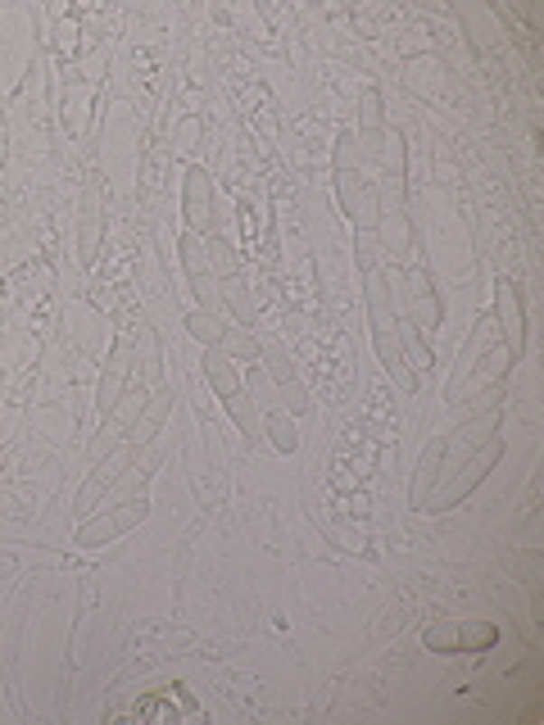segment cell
Returning a JSON list of instances; mask_svg holds the SVG:
<instances>
[{
	"label": "cell",
	"mask_w": 544,
	"mask_h": 725,
	"mask_svg": "<svg viewBox=\"0 0 544 725\" xmlns=\"http://www.w3.org/2000/svg\"><path fill=\"white\" fill-rule=\"evenodd\" d=\"M186 218H191L195 236H209V227H213V186H209V173H200V168L186 173Z\"/></svg>",
	"instance_id": "obj_1"
},
{
	"label": "cell",
	"mask_w": 544,
	"mask_h": 725,
	"mask_svg": "<svg viewBox=\"0 0 544 725\" xmlns=\"http://www.w3.org/2000/svg\"><path fill=\"white\" fill-rule=\"evenodd\" d=\"M227 413L240 422V431L258 445L263 436H267V422H263V409L254 404V395L249 391H236V395H227Z\"/></svg>",
	"instance_id": "obj_2"
},
{
	"label": "cell",
	"mask_w": 544,
	"mask_h": 725,
	"mask_svg": "<svg viewBox=\"0 0 544 725\" xmlns=\"http://www.w3.org/2000/svg\"><path fill=\"white\" fill-rule=\"evenodd\" d=\"M141 517H145V508H141V504H123V513H114V517H105V522L82 526V531H78V544H96V540H105V535H118V531L136 526Z\"/></svg>",
	"instance_id": "obj_3"
},
{
	"label": "cell",
	"mask_w": 544,
	"mask_h": 725,
	"mask_svg": "<svg viewBox=\"0 0 544 725\" xmlns=\"http://www.w3.org/2000/svg\"><path fill=\"white\" fill-rule=\"evenodd\" d=\"M204 372H209V386H213L222 400L240 391V377H236V368H231V358H227L218 344H209V349H204Z\"/></svg>",
	"instance_id": "obj_4"
},
{
	"label": "cell",
	"mask_w": 544,
	"mask_h": 725,
	"mask_svg": "<svg viewBox=\"0 0 544 725\" xmlns=\"http://www.w3.org/2000/svg\"><path fill=\"white\" fill-rule=\"evenodd\" d=\"M127 463H132V449H114V454H109V463H100V467H96V476L87 481V490H82V499H78V513H91L96 494H100V490H105V485H109Z\"/></svg>",
	"instance_id": "obj_5"
},
{
	"label": "cell",
	"mask_w": 544,
	"mask_h": 725,
	"mask_svg": "<svg viewBox=\"0 0 544 725\" xmlns=\"http://www.w3.org/2000/svg\"><path fill=\"white\" fill-rule=\"evenodd\" d=\"M499 322L508 335V353H521V308H517V290L508 281H499Z\"/></svg>",
	"instance_id": "obj_6"
},
{
	"label": "cell",
	"mask_w": 544,
	"mask_h": 725,
	"mask_svg": "<svg viewBox=\"0 0 544 725\" xmlns=\"http://www.w3.org/2000/svg\"><path fill=\"white\" fill-rule=\"evenodd\" d=\"M123 386H127V344L114 349V362H109V372L100 381V409L105 413H114V404L123 400Z\"/></svg>",
	"instance_id": "obj_7"
},
{
	"label": "cell",
	"mask_w": 544,
	"mask_h": 725,
	"mask_svg": "<svg viewBox=\"0 0 544 725\" xmlns=\"http://www.w3.org/2000/svg\"><path fill=\"white\" fill-rule=\"evenodd\" d=\"M168 391H155V400H150V413H141L136 422H132V445H145V440H155V431H159V422L168 418Z\"/></svg>",
	"instance_id": "obj_8"
},
{
	"label": "cell",
	"mask_w": 544,
	"mask_h": 725,
	"mask_svg": "<svg viewBox=\"0 0 544 725\" xmlns=\"http://www.w3.org/2000/svg\"><path fill=\"white\" fill-rule=\"evenodd\" d=\"M218 295H222V304L236 313V322H240V326H249V322H254V299L245 295L240 272H236V277H222V290H218Z\"/></svg>",
	"instance_id": "obj_9"
},
{
	"label": "cell",
	"mask_w": 544,
	"mask_h": 725,
	"mask_svg": "<svg viewBox=\"0 0 544 725\" xmlns=\"http://www.w3.org/2000/svg\"><path fill=\"white\" fill-rule=\"evenodd\" d=\"M218 349H222V353H240L245 362H258V340H254V331H245V326H231V331H222Z\"/></svg>",
	"instance_id": "obj_10"
},
{
	"label": "cell",
	"mask_w": 544,
	"mask_h": 725,
	"mask_svg": "<svg viewBox=\"0 0 544 725\" xmlns=\"http://www.w3.org/2000/svg\"><path fill=\"white\" fill-rule=\"evenodd\" d=\"M204 254H209V268L213 277H236V259H231V245L218 240V236H204Z\"/></svg>",
	"instance_id": "obj_11"
},
{
	"label": "cell",
	"mask_w": 544,
	"mask_h": 725,
	"mask_svg": "<svg viewBox=\"0 0 544 725\" xmlns=\"http://www.w3.org/2000/svg\"><path fill=\"white\" fill-rule=\"evenodd\" d=\"M186 326H191V335H195V340H204V344H218V340H222V331H227V326H218V317H213V313H204V308L186 313Z\"/></svg>",
	"instance_id": "obj_12"
},
{
	"label": "cell",
	"mask_w": 544,
	"mask_h": 725,
	"mask_svg": "<svg viewBox=\"0 0 544 725\" xmlns=\"http://www.w3.org/2000/svg\"><path fill=\"white\" fill-rule=\"evenodd\" d=\"M141 377H145V386L159 381V340H155V331H141Z\"/></svg>",
	"instance_id": "obj_13"
},
{
	"label": "cell",
	"mask_w": 544,
	"mask_h": 725,
	"mask_svg": "<svg viewBox=\"0 0 544 725\" xmlns=\"http://www.w3.org/2000/svg\"><path fill=\"white\" fill-rule=\"evenodd\" d=\"M267 436H272V445H277L282 454H295V449H300V436H295L291 418H272V422H267Z\"/></svg>",
	"instance_id": "obj_14"
},
{
	"label": "cell",
	"mask_w": 544,
	"mask_h": 725,
	"mask_svg": "<svg viewBox=\"0 0 544 725\" xmlns=\"http://www.w3.org/2000/svg\"><path fill=\"white\" fill-rule=\"evenodd\" d=\"M499 639V630L494 626H485V621H476V626H458V644H467V648H490Z\"/></svg>",
	"instance_id": "obj_15"
},
{
	"label": "cell",
	"mask_w": 544,
	"mask_h": 725,
	"mask_svg": "<svg viewBox=\"0 0 544 725\" xmlns=\"http://www.w3.org/2000/svg\"><path fill=\"white\" fill-rule=\"evenodd\" d=\"M377 259H381V250H377V227H363V231H359V268L377 272Z\"/></svg>",
	"instance_id": "obj_16"
},
{
	"label": "cell",
	"mask_w": 544,
	"mask_h": 725,
	"mask_svg": "<svg viewBox=\"0 0 544 725\" xmlns=\"http://www.w3.org/2000/svg\"><path fill=\"white\" fill-rule=\"evenodd\" d=\"M363 118H368V150H381L377 137H381V114H377V91L363 96Z\"/></svg>",
	"instance_id": "obj_17"
},
{
	"label": "cell",
	"mask_w": 544,
	"mask_h": 725,
	"mask_svg": "<svg viewBox=\"0 0 544 725\" xmlns=\"http://www.w3.org/2000/svg\"><path fill=\"white\" fill-rule=\"evenodd\" d=\"M427 648H458V626H431L427 630Z\"/></svg>",
	"instance_id": "obj_18"
},
{
	"label": "cell",
	"mask_w": 544,
	"mask_h": 725,
	"mask_svg": "<svg viewBox=\"0 0 544 725\" xmlns=\"http://www.w3.org/2000/svg\"><path fill=\"white\" fill-rule=\"evenodd\" d=\"M5 141H10V137H5V127H0V164H5Z\"/></svg>",
	"instance_id": "obj_19"
}]
</instances>
